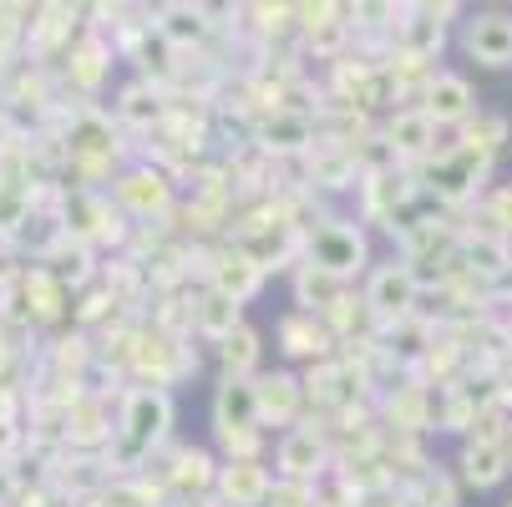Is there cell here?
<instances>
[{"instance_id": "obj_1", "label": "cell", "mask_w": 512, "mask_h": 507, "mask_svg": "<svg viewBox=\"0 0 512 507\" xmlns=\"http://www.w3.org/2000/svg\"><path fill=\"white\" fill-rule=\"evenodd\" d=\"M462 51L482 66H512V16L482 11L462 26Z\"/></svg>"}, {"instance_id": "obj_2", "label": "cell", "mask_w": 512, "mask_h": 507, "mask_svg": "<svg viewBox=\"0 0 512 507\" xmlns=\"http://www.w3.org/2000/svg\"><path fill=\"white\" fill-rule=\"evenodd\" d=\"M310 264H320V269L345 279V274H355L365 264V239L355 229H345V224H325L310 239Z\"/></svg>"}, {"instance_id": "obj_3", "label": "cell", "mask_w": 512, "mask_h": 507, "mask_svg": "<svg viewBox=\"0 0 512 507\" xmlns=\"http://www.w3.org/2000/svg\"><path fill=\"white\" fill-rule=\"evenodd\" d=\"M421 107L436 122H467L472 107H477V97H472V82L467 77H457V71H436V77L426 82V92H421Z\"/></svg>"}, {"instance_id": "obj_4", "label": "cell", "mask_w": 512, "mask_h": 507, "mask_svg": "<svg viewBox=\"0 0 512 507\" xmlns=\"http://www.w3.org/2000/svg\"><path fill=\"white\" fill-rule=\"evenodd\" d=\"M168 416H173L168 396H158V391H137L132 406H127V437H132V447H137V452H142V447H153L163 431H168Z\"/></svg>"}, {"instance_id": "obj_5", "label": "cell", "mask_w": 512, "mask_h": 507, "mask_svg": "<svg viewBox=\"0 0 512 507\" xmlns=\"http://www.w3.org/2000/svg\"><path fill=\"white\" fill-rule=\"evenodd\" d=\"M365 305H376L381 315H406L411 305H416V274L411 269H381L376 279H371V300Z\"/></svg>"}, {"instance_id": "obj_6", "label": "cell", "mask_w": 512, "mask_h": 507, "mask_svg": "<svg viewBox=\"0 0 512 507\" xmlns=\"http://www.w3.org/2000/svg\"><path fill=\"white\" fill-rule=\"evenodd\" d=\"M502 472H507V447H502L497 437H477V442L467 447V457H462V477H467L472 487H497Z\"/></svg>"}, {"instance_id": "obj_7", "label": "cell", "mask_w": 512, "mask_h": 507, "mask_svg": "<svg viewBox=\"0 0 512 507\" xmlns=\"http://www.w3.org/2000/svg\"><path fill=\"white\" fill-rule=\"evenodd\" d=\"M436 137V117L426 107H411V112H396L391 122V153H406V158H421Z\"/></svg>"}, {"instance_id": "obj_8", "label": "cell", "mask_w": 512, "mask_h": 507, "mask_svg": "<svg viewBox=\"0 0 512 507\" xmlns=\"http://www.w3.org/2000/svg\"><path fill=\"white\" fill-rule=\"evenodd\" d=\"M254 401H259V421H289L300 411V381L264 376V381H254Z\"/></svg>"}, {"instance_id": "obj_9", "label": "cell", "mask_w": 512, "mask_h": 507, "mask_svg": "<svg viewBox=\"0 0 512 507\" xmlns=\"http://www.w3.org/2000/svg\"><path fill=\"white\" fill-rule=\"evenodd\" d=\"M295 295H300V305H310V310H330V305L340 300V274H330V269H320V264H305L300 279H295Z\"/></svg>"}, {"instance_id": "obj_10", "label": "cell", "mask_w": 512, "mask_h": 507, "mask_svg": "<svg viewBox=\"0 0 512 507\" xmlns=\"http://www.w3.org/2000/svg\"><path fill=\"white\" fill-rule=\"evenodd\" d=\"M198 330L213 335V340H224L229 330H239V300L224 295V289H213V295L198 305Z\"/></svg>"}, {"instance_id": "obj_11", "label": "cell", "mask_w": 512, "mask_h": 507, "mask_svg": "<svg viewBox=\"0 0 512 507\" xmlns=\"http://www.w3.org/2000/svg\"><path fill=\"white\" fill-rule=\"evenodd\" d=\"M259 269L264 264H254L249 254H229L224 264H218V289H224V295H234V300H249L254 289H259Z\"/></svg>"}, {"instance_id": "obj_12", "label": "cell", "mask_w": 512, "mask_h": 507, "mask_svg": "<svg viewBox=\"0 0 512 507\" xmlns=\"http://www.w3.org/2000/svg\"><path fill=\"white\" fill-rule=\"evenodd\" d=\"M224 492H229V502H239V507H254V502H264L269 482H264V472H259V467L244 457V462L224 467Z\"/></svg>"}, {"instance_id": "obj_13", "label": "cell", "mask_w": 512, "mask_h": 507, "mask_svg": "<svg viewBox=\"0 0 512 507\" xmlns=\"http://www.w3.org/2000/svg\"><path fill=\"white\" fill-rule=\"evenodd\" d=\"M254 355H259V335L249 325H239V330L224 335V371L229 376H249L254 371Z\"/></svg>"}, {"instance_id": "obj_14", "label": "cell", "mask_w": 512, "mask_h": 507, "mask_svg": "<svg viewBox=\"0 0 512 507\" xmlns=\"http://www.w3.org/2000/svg\"><path fill=\"white\" fill-rule=\"evenodd\" d=\"M279 335H284V350H289V355H325V330H320L315 320L289 315V320L279 325Z\"/></svg>"}, {"instance_id": "obj_15", "label": "cell", "mask_w": 512, "mask_h": 507, "mask_svg": "<svg viewBox=\"0 0 512 507\" xmlns=\"http://www.w3.org/2000/svg\"><path fill=\"white\" fill-rule=\"evenodd\" d=\"M122 198H127L137 213H153V208H163V203H168V183H163L158 173H137V178H127V183H122Z\"/></svg>"}, {"instance_id": "obj_16", "label": "cell", "mask_w": 512, "mask_h": 507, "mask_svg": "<svg viewBox=\"0 0 512 507\" xmlns=\"http://www.w3.org/2000/svg\"><path fill=\"white\" fill-rule=\"evenodd\" d=\"M315 462H320V442H315V431H305V437H289V442H284V452H279V467H284L289 477L315 472Z\"/></svg>"}, {"instance_id": "obj_17", "label": "cell", "mask_w": 512, "mask_h": 507, "mask_svg": "<svg viewBox=\"0 0 512 507\" xmlns=\"http://www.w3.org/2000/svg\"><path fill=\"white\" fill-rule=\"evenodd\" d=\"M264 137H269V148H300V142L310 137V122L289 117V112H274V122H264Z\"/></svg>"}, {"instance_id": "obj_18", "label": "cell", "mask_w": 512, "mask_h": 507, "mask_svg": "<svg viewBox=\"0 0 512 507\" xmlns=\"http://www.w3.org/2000/svg\"><path fill=\"white\" fill-rule=\"evenodd\" d=\"M122 112H127L132 122H158V97H148V87H132V92L122 97Z\"/></svg>"}, {"instance_id": "obj_19", "label": "cell", "mask_w": 512, "mask_h": 507, "mask_svg": "<svg viewBox=\"0 0 512 507\" xmlns=\"http://www.w3.org/2000/svg\"><path fill=\"white\" fill-rule=\"evenodd\" d=\"M178 482L203 487V482H208V457H203V452H183V457H178Z\"/></svg>"}, {"instance_id": "obj_20", "label": "cell", "mask_w": 512, "mask_h": 507, "mask_svg": "<svg viewBox=\"0 0 512 507\" xmlns=\"http://www.w3.org/2000/svg\"><path fill=\"white\" fill-rule=\"evenodd\" d=\"M11 41H16V21H11V16H0V56H6Z\"/></svg>"}, {"instance_id": "obj_21", "label": "cell", "mask_w": 512, "mask_h": 507, "mask_svg": "<svg viewBox=\"0 0 512 507\" xmlns=\"http://www.w3.org/2000/svg\"><path fill=\"white\" fill-rule=\"evenodd\" d=\"M507 507H512V502H507Z\"/></svg>"}]
</instances>
